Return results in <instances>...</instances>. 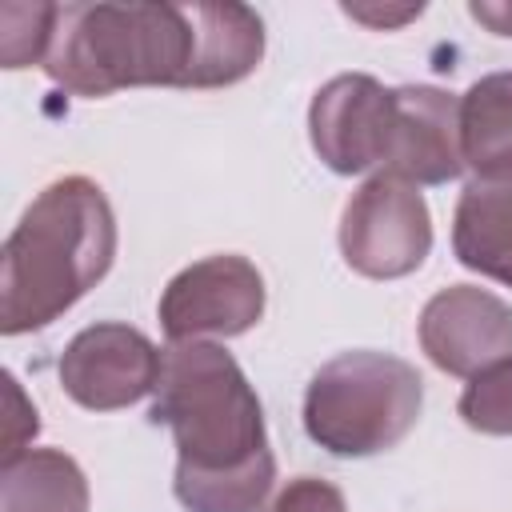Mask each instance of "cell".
<instances>
[{"label":"cell","mask_w":512,"mask_h":512,"mask_svg":"<svg viewBox=\"0 0 512 512\" xmlns=\"http://www.w3.org/2000/svg\"><path fill=\"white\" fill-rule=\"evenodd\" d=\"M260 56L264 24L248 4H56L44 72L76 96L224 88Z\"/></svg>","instance_id":"cell-1"},{"label":"cell","mask_w":512,"mask_h":512,"mask_svg":"<svg viewBox=\"0 0 512 512\" xmlns=\"http://www.w3.org/2000/svg\"><path fill=\"white\" fill-rule=\"evenodd\" d=\"M152 420L172 428V492L188 512H260L276 460L264 412L240 364L204 340L172 344L160 360Z\"/></svg>","instance_id":"cell-2"},{"label":"cell","mask_w":512,"mask_h":512,"mask_svg":"<svg viewBox=\"0 0 512 512\" xmlns=\"http://www.w3.org/2000/svg\"><path fill=\"white\" fill-rule=\"evenodd\" d=\"M116 256V216L108 196L88 176L48 184L12 236L0 260V332L20 336L64 316Z\"/></svg>","instance_id":"cell-3"},{"label":"cell","mask_w":512,"mask_h":512,"mask_svg":"<svg viewBox=\"0 0 512 512\" xmlns=\"http://www.w3.org/2000/svg\"><path fill=\"white\" fill-rule=\"evenodd\" d=\"M424 380L388 352H340L304 392V428L332 456H376L396 448L420 420Z\"/></svg>","instance_id":"cell-4"},{"label":"cell","mask_w":512,"mask_h":512,"mask_svg":"<svg viewBox=\"0 0 512 512\" xmlns=\"http://www.w3.org/2000/svg\"><path fill=\"white\" fill-rule=\"evenodd\" d=\"M432 248V216L416 184L376 172L364 180L340 216V252L368 280H396L424 264Z\"/></svg>","instance_id":"cell-5"},{"label":"cell","mask_w":512,"mask_h":512,"mask_svg":"<svg viewBox=\"0 0 512 512\" xmlns=\"http://www.w3.org/2000/svg\"><path fill=\"white\" fill-rule=\"evenodd\" d=\"M264 316V276L244 256H208L176 272L160 296V328L172 344L240 336Z\"/></svg>","instance_id":"cell-6"},{"label":"cell","mask_w":512,"mask_h":512,"mask_svg":"<svg viewBox=\"0 0 512 512\" xmlns=\"http://www.w3.org/2000/svg\"><path fill=\"white\" fill-rule=\"evenodd\" d=\"M160 360L164 352L140 328L108 320L72 336L60 356V384L80 408L116 412L156 392Z\"/></svg>","instance_id":"cell-7"},{"label":"cell","mask_w":512,"mask_h":512,"mask_svg":"<svg viewBox=\"0 0 512 512\" xmlns=\"http://www.w3.org/2000/svg\"><path fill=\"white\" fill-rule=\"evenodd\" d=\"M388 124H392V88H384L364 72H344L328 80L308 108L312 148L340 176L384 168Z\"/></svg>","instance_id":"cell-8"},{"label":"cell","mask_w":512,"mask_h":512,"mask_svg":"<svg viewBox=\"0 0 512 512\" xmlns=\"http://www.w3.org/2000/svg\"><path fill=\"white\" fill-rule=\"evenodd\" d=\"M420 348L448 376H476L512 356V308L472 284L436 292L420 312Z\"/></svg>","instance_id":"cell-9"},{"label":"cell","mask_w":512,"mask_h":512,"mask_svg":"<svg viewBox=\"0 0 512 512\" xmlns=\"http://www.w3.org/2000/svg\"><path fill=\"white\" fill-rule=\"evenodd\" d=\"M384 172L408 184H448L464 172L460 100L452 92L428 84L392 88Z\"/></svg>","instance_id":"cell-10"},{"label":"cell","mask_w":512,"mask_h":512,"mask_svg":"<svg viewBox=\"0 0 512 512\" xmlns=\"http://www.w3.org/2000/svg\"><path fill=\"white\" fill-rule=\"evenodd\" d=\"M452 248L464 268L512 288V164L468 180L452 220Z\"/></svg>","instance_id":"cell-11"},{"label":"cell","mask_w":512,"mask_h":512,"mask_svg":"<svg viewBox=\"0 0 512 512\" xmlns=\"http://www.w3.org/2000/svg\"><path fill=\"white\" fill-rule=\"evenodd\" d=\"M0 512H88V480L60 448H28L0 468Z\"/></svg>","instance_id":"cell-12"},{"label":"cell","mask_w":512,"mask_h":512,"mask_svg":"<svg viewBox=\"0 0 512 512\" xmlns=\"http://www.w3.org/2000/svg\"><path fill=\"white\" fill-rule=\"evenodd\" d=\"M464 164L476 172L512 164V72L476 80L460 100Z\"/></svg>","instance_id":"cell-13"},{"label":"cell","mask_w":512,"mask_h":512,"mask_svg":"<svg viewBox=\"0 0 512 512\" xmlns=\"http://www.w3.org/2000/svg\"><path fill=\"white\" fill-rule=\"evenodd\" d=\"M460 416L484 436H512V356L476 372L460 396Z\"/></svg>","instance_id":"cell-14"},{"label":"cell","mask_w":512,"mask_h":512,"mask_svg":"<svg viewBox=\"0 0 512 512\" xmlns=\"http://www.w3.org/2000/svg\"><path fill=\"white\" fill-rule=\"evenodd\" d=\"M56 4H0V60L4 68L44 64Z\"/></svg>","instance_id":"cell-15"},{"label":"cell","mask_w":512,"mask_h":512,"mask_svg":"<svg viewBox=\"0 0 512 512\" xmlns=\"http://www.w3.org/2000/svg\"><path fill=\"white\" fill-rule=\"evenodd\" d=\"M260 512H348V504L336 484H328L320 476H296Z\"/></svg>","instance_id":"cell-16"},{"label":"cell","mask_w":512,"mask_h":512,"mask_svg":"<svg viewBox=\"0 0 512 512\" xmlns=\"http://www.w3.org/2000/svg\"><path fill=\"white\" fill-rule=\"evenodd\" d=\"M4 400H8V416H4V464H8V460L28 452L24 444L36 436L40 420H36V408L24 400V392H20L12 372H4Z\"/></svg>","instance_id":"cell-17"},{"label":"cell","mask_w":512,"mask_h":512,"mask_svg":"<svg viewBox=\"0 0 512 512\" xmlns=\"http://www.w3.org/2000/svg\"><path fill=\"white\" fill-rule=\"evenodd\" d=\"M424 4H404V8H380V4H344V16L368 24V28H396L404 20H416Z\"/></svg>","instance_id":"cell-18"},{"label":"cell","mask_w":512,"mask_h":512,"mask_svg":"<svg viewBox=\"0 0 512 512\" xmlns=\"http://www.w3.org/2000/svg\"><path fill=\"white\" fill-rule=\"evenodd\" d=\"M468 12H472L488 32L512 36V4H508V0H500V4H492V0H472Z\"/></svg>","instance_id":"cell-19"}]
</instances>
